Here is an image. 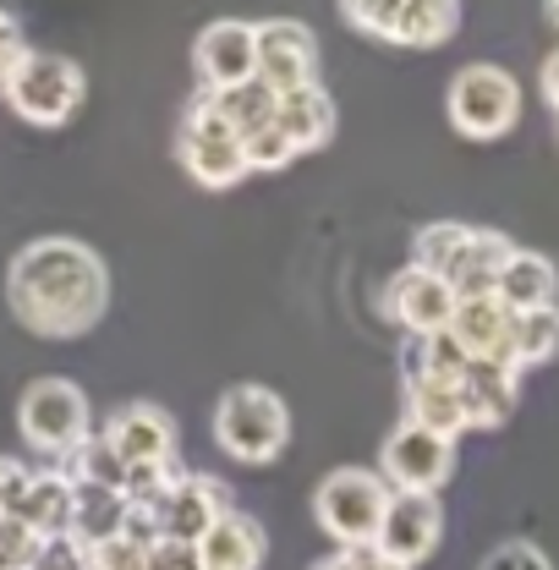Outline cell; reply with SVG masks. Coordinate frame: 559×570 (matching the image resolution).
Returning a JSON list of instances; mask_svg holds the SVG:
<instances>
[{
    "instance_id": "cell-1",
    "label": "cell",
    "mask_w": 559,
    "mask_h": 570,
    "mask_svg": "<svg viewBox=\"0 0 559 570\" xmlns=\"http://www.w3.org/2000/svg\"><path fill=\"white\" fill-rule=\"evenodd\" d=\"M6 307L39 341H77L110 307V269L77 236H33L6 264Z\"/></svg>"
},
{
    "instance_id": "cell-2",
    "label": "cell",
    "mask_w": 559,
    "mask_h": 570,
    "mask_svg": "<svg viewBox=\"0 0 559 570\" xmlns=\"http://www.w3.org/2000/svg\"><path fill=\"white\" fill-rule=\"evenodd\" d=\"M99 439L116 450V461L127 466V499H159L170 489V478H182L187 466L176 461V450H182V428L176 417L159 406V401H127V406H116L105 428H99Z\"/></svg>"
},
{
    "instance_id": "cell-3",
    "label": "cell",
    "mask_w": 559,
    "mask_h": 570,
    "mask_svg": "<svg viewBox=\"0 0 559 570\" xmlns=\"http://www.w3.org/2000/svg\"><path fill=\"white\" fill-rule=\"evenodd\" d=\"M214 444L242 466H269L291 444V406L269 384L242 379L214 401Z\"/></svg>"
},
{
    "instance_id": "cell-4",
    "label": "cell",
    "mask_w": 559,
    "mask_h": 570,
    "mask_svg": "<svg viewBox=\"0 0 559 570\" xmlns=\"http://www.w3.org/2000/svg\"><path fill=\"white\" fill-rule=\"evenodd\" d=\"M384 510L390 483L379 478V466H335L313 489V521L335 549H373Z\"/></svg>"
},
{
    "instance_id": "cell-5",
    "label": "cell",
    "mask_w": 559,
    "mask_h": 570,
    "mask_svg": "<svg viewBox=\"0 0 559 570\" xmlns=\"http://www.w3.org/2000/svg\"><path fill=\"white\" fill-rule=\"evenodd\" d=\"M17 433H22V444H28L33 455H45V461L61 466L71 450L88 444L99 428H94L82 384L45 373V379H33V384L22 390V401H17Z\"/></svg>"
},
{
    "instance_id": "cell-6",
    "label": "cell",
    "mask_w": 559,
    "mask_h": 570,
    "mask_svg": "<svg viewBox=\"0 0 559 570\" xmlns=\"http://www.w3.org/2000/svg\"><path fill=\"white\" fill-rule=\"evenodd\" d=\"M0 99L28 127H67L88 99V71L61 50H28V61L11 71Z\"/></svg>"
},
{
    "instance_id": "cell-7",
    "label": "cell",
    "mask_w": 559,
    "mask_h": 570,
    "mask_svg": "<svg viewBox=\"0 0 559 570\" xmlns=\"http://www.w3.org/2000/svg\"><path fill=\"white\" fill-rule=\"evenodd\" d=\"M444 116L461 138L472 142H493L504 132H516L521 121V82L493 61H472L450 77V94H444Z\"/></svg>"
},
{
    "instance_id": "cell-8",
    "label": "cell",
    "mask_w": 559,
    "mask_h": 570,
    "mask_svg": "<svg viewBox=\"0 0 559 570\" xmlns=\"http://www.w3.org/2000/svg\"><path fill=\"white\" fill-rule=\"evenodd\" d=\"M341 17L356 33H367L379 45H395V50H439L461 28L455 0H346Z\"/></svg>"
},
{
    "instance_id": "cell-9",
    "label": "cell",
    "mask_w": 559,
    "mask_h": 570,
    "mask_svg": "<svg viewBox=\"0 0 559 570\" xmlns=\"http://www.w3.org/2000/svg\"><path fill=\"white\" fill-rule=\"evenodd\" d=\"M176 159H182V170H187L198 187H209V193H225V187H236V181L253 176V170H247V154H242V132L214 110L209 94H198L193 110L182 116Z\"/></svg>"
},
{
    "instance_id": "cell-10",
    "label": "cell",
    "mask_w": 559,
    "mask_h": 570,
    "mask_svg": "<svg viewBox=\"0 0 559 570\" xmlns=\"http://www.w3.org/2000/svg\"><path fill=\"white\" fill-rule=\"evenodd\" d=\"M133 504H138V499H133ZM143 510L154 515L159 543L198 549L214 527L231 515V489H225L219 478H209V472H182V478H170V489H165V494L148 499Z\"/></svg>"
},
{
    "instance_id": "cell-11",
    "label": "cell",
    "mask_w": 559,
    "mask_h": 570,
    "mask_svg": "<svg viewBox=\"0 0 559 570\" xmlns=\"http://www.w3.org/2000/svg\"><path fill=\"white\" fill-rule=\"evenodd\" d=\"M379 478L390 483V494H439L455 478V439L395 423V433L379 444Z\"/></svg>"
},
{
    "instance_id": "cell-12",
    "label": "cell",
    "mask_w": 559,
    "mask_h": 570,
    "mask_svg": "<svg viewBox=\"0 0 559 570\" xmlns=\"http://www.w3.org/2000/svg\"><path fill=\"white\" fill-rule=\"evenodd\" d=\"M193 71L204 94H231V88L258 82V22H242V17L209 22L193 45Z\"/></svg>"
},
{
    "instance_id": "cell-13",
    "label": "cell",
    "mask_w": 559,
    "mask_h": 570,
    "mask_svg": "<svg viewBox=\"0 0 559 570\" xmlns=\"http://www.w3.org/2000/svg\"><path fill=\"white\" fill-rule=\"evenodd\" d=\"M444 538V504L439 494H390V510L379 521V538L373 549L401 570H418L422 560H433Z\"/></svg>"
},
{
    "instance_id": "cell-14",
    "label": "cell",
    "mask_w": 559,
    "mask_h": 570,
    "mask_svg": "<svg viewBox=\"0 0 559 570\" xmlns=\"http://www.w3.org/2000/svg\"><path fill=\"white\" fill-rule=\"evenodd\" d=\"M384 313L395 318V330H406V341H428V335H444L450 318H455V291L450 281L428 275L418 264L395 269L384 285Z\"/></svg>"
},
{
    "instance_id": "cell-15",
    "label": "cell",
    "mask_w": 559,
    "mask_h": 570,
    "mask_svg": "<svg viewBox=\"0 0 559 570\" xmlns=\"http://www.w3.org/2000/svg\"><path fill=\"white\" fill-rule=\"evenodd\" d=\"M258 82L285 99L296 88H313L318 82V39L313 28L302 22H258Z\"/></svg>"
},
{
    "instance_id": "cell-16",
    "label": "cell",
    "mask_w": 559,
    "mask_h": 570,
    "mask_svg": "<svg viewBox=\"0 0 559 570\" xmlns=\"http://www.w3.org/2000/svg\"><path fill=\"white\" fill-rule=\"evenodd\" d=\"M510 330H516V313H510L499 296L455 302L450 335H455V346L472 356V362H499V367H510Z\"/></svg>"
},
{
    "instance_id": "cell-17",
    "label": "cell",
    "mask_w": 559,
    "mask_h": 570,
    "mask_svg": "<svg viewBox=\"0 0 559 570\" xmlns=\"http://www.w3.org/2000/svg\"><path fill=\"white\" fill-rule=\"evenodd\" d=\"M461 401H467V428H504L521 401V373L499 362H472L461 379Z\"/></svg>"
},
{
    "instance_id": "cell-18",
    "label": "cell",
    "mask_w": 559,
    "mask_h": 570,
    "mask_svg": "<svg viewBox=\"0 0 559 570\" xmlns=\"http://www.w3.org/2000/svg\"><path fill=\"white\" fill-rule=\"evenodd\" d=\"M127 515H133V499L121 489H99V483H71V538L82 549H105L127 532Z\"/></svg>"
},
{
    "instance_id": "cell-19",
    "label": "cell",
    "mask_w": 559,
    "mask_h": 570,
    "mask_svg": "<svg viewBox=\"0 0 559 570\" xmlns=\"http://www.w3.org/2000/svg\"><path fill=\"white\" fill-rule=\"evenodd\" d=\"M493 296L510 307V313H538V307H559V269L549 253H532V247H516L504 275L493 285Z\"/></svg>"
},
{
    "instance_id": "cell-20",
    "label": "cell",
    "mask_w": 559,
    "mask_h": 570,
    "mask_svg": "<svg viewBox=\"0 0 559 570\" xmlns=\"http://www.w3.org/2000/svg\"><path fill=\"white\" fill-rule=\"evenodd\" d=\"M275 127L280 138L296 148V159H302V154H313V148H324L335 138V99L324 94V82L296 88V94H285L275 105Z\"/></svg>"
},
{
    "instance_id": "cell-21",
    "label": "cell",
    "mask_w": 559,
    "mask_h": 570,
    "mask_svg": "<svg viewBox=\"0 0 559 570\" xmlns=\"http://www.w3.org/2000/svg\"><path fill=\"white\" fill-rule=\"evenodd\" d=\"M193 554H198V566L204 570H258L264 566V554H269V538H264V527H258L253 515L231 510Z\"/></svg>"
},
{
    "instance_id": "cell-22",
    "label": "cell",
    "mask_w": 559,
    "mask_h": 570,
    "mask_svg": "<svg viewBox=\"0 0 559 570\" xmlns=\"http://www.w3.org/2000/svg\"><path fill=\"white\" fill-rule=\"evenodd\" d=\"M510 253H516V242H510L504 230H478V225H472V242H467V253H461V258H455V269H450V291H455V302L493 296V285H499V275H504Z\"/></svg>"
},
{
    "instance_id": "cell-23",
    "label": "cell",
    "mask_w": 559,
    "mask_h": 570,
    "mask_svg": "<svg viewBox=\"0 0 559 570\" xmlns=\"http://www.w3.org/2000/svg\"><path fill=\"white\" fill-rule=\"evenodd\" d=\"M401 401H406V417H401V423H418V428H428V433H444V439L472 433V428H467L461 384H444V379H406Z\"/></svg>"
},
{
    "instance_id": "cell-24",
    "label": "cell",
    "mask_w": 559,
    "mask_h": 570,
    "mask_svg": "<svg viewBox=\"0 0 559 570\" xmlns=\"http://www.w3.org/2000/svg\"><path fill=\"white\" fill-rule=\"evenodd\" d=\"M17 521H28L45 543L67 532L71 527V478L61 466H45V472L28 478V489L17 499Z\"/></svg>"
},
{
    "instance_id": "cell-25",
    "label": "cell",
    "mask_w": 559,
    "mask_h": 570,
    "mask_svg": "<svg viewBox=\"0 0 559 570\" xmlns=\"http://www.w3.org/2000/svg\"><path fill=\"white\" fill-rule=\"evenodd\" d=\"M559 356V307H538V313H516V330H510V367L527 373V367H543Z\"/></svg>"
},
{
    "instance_id": "cell-26",
    "label": "cell",
    "mask_w": 559,
    "mask_h": 570,
    "mask_svg": "<svg viewBox=\"0 0 559 570\" xmlns=\"http://www.w3.org/2000/svg\"><path fill=\"white\" fill-rule=\"evenodd\" d=\"M467 242H472V225H461V219H428L418 236H412V264L428 269V275H439V281H450V269L467 253Z\"/></svg>"
},
{
    "instance_id": "cell-27",
    "label": "cell",
    "mask_w": 559,
    "mask_h": 570,
    "mask_svg": "<svg viewBox=\"0 0 559 570\" xmlns=\"http://www.w3.org/2000/svg\"><path fill=\"white\" fill-rule=\"evenodd\" d=\"M214 110L242 132V138H253V132H264V127H275V94L264 88V82H247V88H231V94H209Z\"/></svg>"
},
{
    "instance_id": "cell-28",
    "label": "cell",
    "mask_w": 559,
    "mask_h": 570,
    "mask_svg": "<svg viewBox=\"0 0 559 570\" xmlns=\"http://www.w3.org/2000/svg\"><path fill=\"white\" fill-rule=\"evenodd\" d=\"M61 472H67L71 483H99V489H121V494H127V466L116 461V450H110L99 433L71 450L67 461H61Z\"/></svg>"
},
{
    "instance_id": "cell-29",
    "label": "cell",
    "mask_w": 559,
    "mask_h": 570,
    "mask_svg": "<svg viewBox=\"0 0 559 570\" xmlns=\"http://www.w3.org/2000/svg\"><path fill=\"white\" fill-rule=\"evenodd\" d=\"M45 560V538L17 521V515H0V570H39Z\"/></svg>"
},
{
    "instance_id": "cell-30",
    "label": "cell",
    "mask_w": 559,
    "mask_h": 570,
    "mask_svg": "<svg viewBox=\"0 0 559 570\" xmlns=\"http://www.w3.org/2000/svg\"><path fill=\"white\" fill-rule=\"evenodd\" d=\"M478 570H555V560H549L532 538H504L499 549L483 554V566Z\"/></svg>"
},
{
    "instance_id": "cell-31",
    "label": "cell",
    "mask_w": 559,
    "mask_h": 570,
    "mask_svg": "<svg viewBox=\"0 0 559 570\" xmlns=\"http://www.w3.org/2000/svg\"><path fill=\"white\" fill-rule=\"evenodd\" d=\"M242 154H247V170H285L296 159V148L280 138V127H264V132L242 138Z\"/></svg>"
},
{
    "instance_id": "cell-32",
    "label": "cell",
    "mask_w": 559,
    "mask_h": 570,
    "mask_svg": "<svg viewBox=\"0 0 559 570\" xmlns=\"http://www.w3.org/2000/svg\"><path fill=\"white\" fill-rule=\"evenodd\" d=\"M154 560V543H143V538H116V543H105V549H94V566L99 570H148Z\"/></svg>"
},
{
    "instance_id": "cell-33",
    "label": "cell",
    "mask_w": 559,
    "mask_h": 570,
    "mask_svg": "<svg viewBox=\"0 0 559 570\" xmlns=\"http://www.w3.org/2000/svg\"><path fill=\"white\" fill-rule=\"evenodd\" d=\"M28 33H22V22L11 17V11H0V94H6V82H11V71L28 61Z\"/></svg>"
},
{
    "instance_id": "cell-34",
    "label": "cell",
    "mask_w": 559,
    "mask_h": 570,
    "mask_svg": "<svg viewBox=\"0 0 559 570\" xmlns=\"http://www.w3.org/2000/svg\"><path fill=\"white\" fill-rule=\"evenodd\" d=\"M39 570H94V549H82L71 532H61V538H50V543H45Z\"/></svg>"
},
{
    "instance_id": "cell-35",
    "label": "cell",
    "mask_w": 559,
    "mask_h": 570,
    "mask_svg": "<svg viewBox=\"0 0 559 570\" xmlns=\"http://www.w3.org/2000/svg\"><path fill=\"white\" fill-rule=\"evenodd\" d=\"M28 478H33L28 461L0 455V515H17V499H22V489H28Z\"/></svg>"
},
{
    "instance_id": "cell-36",
    "label": "cell",
    "mask_w": 559,
    "mask_h": 570,
    "mask_svg": "<svg viewBox=\"0 0 559 570\" xmlns=\"http://www.w3.org/2000/svg\"><path fill=\"white\" fill-rule=\"evenodd\" d=\"M313 570H401V566H390L379 549H335V554H324Z\"/></svg>"
},
{
    "instance_id": "cell-37",
    "label": "cell",
    "mask_w": 559,
    "mask_h": 570,
    "mask_svg": "<svg viewBox=\"0 0 559 570\" xmlns=\"http://www.w3.org/2000/svg\"><path fill=\"white\" fill-rule=\"evenodd\" d=\"M543 99H549V110L559 116V50L543 61Z\"/></svg>"
},
{
    "instance_id": "cell-38",
    "label": "cell",
    "mask_w": 559,
    "mask_h": 570,
    "mask_svg": "<svg viewBox=\"0 0 559 570\" xmlns=\"http://www.w3.org/2000/svg\"><path fill=\"white\" fill-rule=\"evenodd\" d=\"M549 22H555V28H559V0H549Z\"/></svg>"
}]
</instances>
